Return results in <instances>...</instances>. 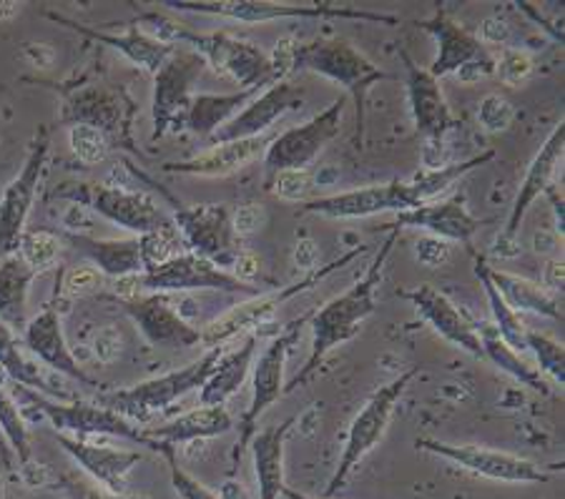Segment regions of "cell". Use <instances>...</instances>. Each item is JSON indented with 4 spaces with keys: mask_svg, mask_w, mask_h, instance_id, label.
<instances>
[{
    "mask_svg": "<svg viewBox=\"0 0 565 499\" xmlns=\"http://www.w3.org/2000/svg\"><path fill=\"white\" fill-rule=\"evenodd\" d=\"M399 229H392L387 239L380 243L375 261L367 267L358 284H352L348 292L334 296L330 304H324L312 314V319H309V326H312V347H309V357L305 361V367L287 382L285 394L297 392L299 387H305L309 379L317 375V369L322 367L327 354L358 337L360 324L367 319V316L375 314V292L382 284V274H385L387 259L392 249H395Z\"/></svg>",
    "mask_w": 565,
    "mask_h": 499,
    "instance_id": "cell-1",
    "label": "cell"
},
{
    "mask_svg": "<svg viewBox=\"0 0 565 499\" xmlns=\"http://www.w3.org/2000/svg\"><path fill=\"white\" fill-rule=\"evenodd\" d=\"M295 70H309L332 84L342 86L354 101V143L364 147V121H367V96L372 86L390 80L392 74L372 63L362 51L344 39H317L312 43H295L291 48Z\"/></svg>",
    "mask_w": 565,
    "mask_h": 499,
    "instance_id": "cell-2",
    "label": "cell"
},
{
    "mask_svg": "<svg viewBox=\"0 0 565 499\" xmlns=\"http://www.w3.org/2000/svg\"><path fill=\"white\" fill-rule=\"evenodd\" d=\"M169 11L218 15L242 23L289 21V18H312V21H362L380 25H399L392 13H372L362 8L330 3H275V0H163Z\"/></svg>",
    "mask_w": 565,
    "mask_h": 499,
    "instance_id": "cell-3",
    "label": "cell"
},
{
    "mask_svg": "<svg viewBox=\"0 0 565 499\" xmlns=\"http://www.w3.org/2000/svg\"><path fill=\"white\" fill-rule=\"evenodd\" d=\"M224 347L209 349L202 354L196 361L181 367L177 371H169V375L146 379V382L134 384L129 389H114V392H106L96 399L98 406H106L116 414H121L124 420L134 424L149 422L153 414H159L177 402V399L186 397L194 389H202V384L212 375L214 367L222 359Z\"/></svg>",
    "mask_w": 565,
    "mask_h": 499,
    "instance_id": "cell-4",
    "label": "cell"
},
{
    "mask_svg": "<svg viewBox=\"0 0 565 499\" xmlns=\"http://www.w3.org/2000/svg\"><path fill=\"white\" fill-rule=\"evenodd\" d=\"M49 198L86 206L102 216V219L121 226V229L136 236L151 234L174 224L171 216L149 194L131 192V188L124 186L96 184V181H66V184L53 188Z\"/></svg>",
    "mask_w": 565,
    "mask_h": 499,
    "instance_id": "cell-5",
    "label": "cell"
},
{
    "mask_svg": "<svg viewBox=\"0 0 565 499\" xmlns=\"http://www.w3.org/2000/svg\"><path fill=\"white\" fill-rule=\"evenodd\" d=\"M420 375V367H413L392 379L390 384L380 387L375 394H372L367 402L362 404V410L354 416L348 432V442H344V449L337 462L334 475L330 477V485L324 489V499H332L344 485L350 482L352 471L360 467V462L380 447L382 437H385L392 414H395L399 399L407 392V387L413 379Z\"/></svg>",
    "mask_w": 565,
    "mask_h": 499,
    "instance_id": "cell-6",
    "label": "cell"
},
{
    "mask_svg": "<svg viewBox=\"0 0 565 499\" xmlns=\"http://www.w3.org/2000/svg\"><path fill=\"white\" fill-rule=\"evenodd\" d=\"M367 251V247H354L352 251L342 253L340 259L330 261V264L324 267H317L315 271H309L307 276L291 281V284L287 286H279L277 292L271 294H259V296H252L249 302H244L239 306L230 308V312L218 316V319L209 322L204 329H202V344H206L209 349H216V347H224L226 341L234 339L236 334L242 332H254L259 329V326L267 324L271 316H275L277 308L281 304L291 302V299L309 292V289L319 286V281H324L330 274H334V271L344 269L348 264H352L354 259L362 257V253Z\"/></svg>",
    "mask_w": 565,
    "mask_h": 499,
    "instance_id": "cell-7",
    "label": "cell"
},
{
    "mask_svg": "<svg viewBox=\"0 0 565 499\" xmlns=\"http://www.w3.org/2000/svg\"><path fill=\"white\" fill-rule=\"evenodd\" d=\"M312 314L315 312H309V314L299 316V319L289 322L285 329H281L277 337L269 341V347L262 351L257 365H254L252 399H249L247 412H244L242 422H239V440H236V447L232 452L234 469L239 467L244 452L249 449V442L254 434H257L259 416L267 412L271 404L279 402V399L285 397V367H287L289 351L299 341V337H302V326L309 324Z\"/></svg>",
    "mask_w": 565,
    "mask_h": 499,
    "instance_id": "cell-8",
    "label": "cell"
},
{
    "mask_svg": "<svg viewBox=\"0 0 565 499\" xmlns=\"http://www.w3.org/2000/svg\"><path fill=\"white\" fill-rule=\"evenodd\" d=\"M21 389V397L29 399V402L39 410L45 420L56 426L58 434H68L73 440H96V437H116L126 440L131 444H139V447H149L151 452H159L161 444L153 442L149 434H146L143 426L124 420L121 414H116L106 406H98L96 402H56V399H49L39 392H31V389Z\"/></svg>",
    "mask_w": 565,
    "mask_h": 499,
    "instance_id": "cell-9",
    "label": "cell"
},
{
    "mask_svg": "<svg viewBox=\"0 0 565 499\" xmlns=\"http://www.w3.org/2000/svg\"><path fill=\"white\" fill-rule=\"evenodd\" d=\"M179 45H189L191 51H196L206 66H212L214 74L234 80L239 90L267 88L277 84L269 53L252 41L236 39L226 31L196 33L184 29Z\"/></svg>",
    "mask_w": 565,
    "mask_h": 499,
    "instance_id": "cell-10",
    "label": "cell"
},
{
    "mask_svg": "<svg viewBox=\"0 0 565 499\" xmlns=\"http://www.w3.org/2000/svg\"><path fill=\"white\" fill-rule=\"evenodd\" d=\"M417 25L437 41V56L430 66L433 78L458 76L462 84H476L495 76V58L490 56L488 45L480 41V35L455 23L443 6H437L435 13Z\"/></svg>",
    "mask_w": 565,
    "mask_h": 499,
    "instance_id": "cell-11",
    "label": "cell"
},
{
    "mask_svg": "<svg viewBox=\"0 0 565 499\" xmlns=\"http://www.w3.org/2000/svg\"><path fill=\"white\" fill-rule=\"evenodd\" d=\"M174 204L171 221L181 234L186 251L212 261L218 269H232L242 249V239L234 234L232 208L226 204H202V206H181L174 196L167 194Z\"/></svg>",
    "mask_w": 565,
    "mask_h": 499,
    "instance_id": "cell-12",
    "label": "cell"
},
{
    "mask_svg": "<svg viewBox=\"0 0 565 499\" xmlns=\"http://www.w3.org/2000/svg\"><path fill=\"white\" fill-rule=\"evenodd\" d=\"M206 68L204 58L191 48H174L169 61L153 74V133L151 141H159L171 131L184 129V113L194 96L196 80Z\"/></svg>",
    "mask_w": 565,
    "mask_h": 499,
    "instance_id": "cell-13",
    "label": "cell"
},
{
    "mask_svg": "<svg viewBox=\"0 0 565 499\" xmlns=\"http://www.w3.org/2000/svg\"><path fill=\"white\" fill-rule=\"evenodd\" d=\"M141 292L151 294H174V292H224V294H239V296H259L257 284H244L236 279L232 271L218 269L212 261H206L196 253L184 251L179 257L169 259L167 264L146 269L139 274Z\"/></svg>",
    "mask_w": 565,
    "mask_h": 499,
    "instance_id": "cell-14",
    "label": "cell"
},
{
    "mask_svg": "<svg viewBox=\"0 0 565 499\" xmlns=\"http://www.w3.org/2000/svg\"><path fill=\"white\" fill-rule=\"evenodd\" d=\"M344 116V98L332 101L324 111H319L307 123L287 129L271 139L269 149L264 151V171L267 178L279 174V171H307L319 153L327 149V143L337 139L342 129Z\"/></svg>",
    "mask_w": 565,
    "mask_h": 499,
    "instance_id": "cell-15",
    "label": "cell"
},
{
    "mask_svg": "<svg viewBox=\"0 0 565 499\" xmlns=\"http://www.w3.org/2000/svg\"><path fill=\"white\" fill-rule=\"evenodd\" d=\"M417 447L430 452L435 457H443L458 465L470 475L493 479L503 485H543L551 479V471L535 465L531 459L508 455V452L476 447V444H450L440 440H417Z\"/></svg>",
    "mask_w": 565,
    "mask_h": 499,
    "instance_id": "cell-16",
    "label": "cell"
},
{
    "mask_svg": "<svg viewBox=\"0 0 565 499\" xmlns=\"http://www.w3.org/2000/svg\"><path fill=\"white\" fill-rule=\"evenodd\" d=\"M134 101L124 90L108 86H86L73 90L63 104V123L90 126L102 131L111 147L131 149Z\"/></svg>",
    "mask_w": 565,
    "mask_h": 499,
    "instance_id": "cell-17",
    "label": "cell"
},
{
    "mask_svg": "<svg viewBox=\"0 0 565 499\" xmlns=\"http://www.w3.org/2000/svg\"><path fill=\"white\" fill-rule=\"evenodd\" d=\"M49 131H41L35 135L33 147L25 156L23 169L18 171V176L6 186L3 196H0V259L11 257L18 249V241L25 231V221L39 196V186L49 163Z\"/></svg>",
    "mask_w": 565,
    "mask_h": 499,
    "instance_id": "cell-18",
    "label": "cell"
},
{
    "mask_svg": "<svg viewBox=\"0 0 565 499\" xmlns=\"http://www.w3.org/2000/svg\"><path fill=\"white\" fill-rule=\"evenodd\" d=\"M417 206L420 204L407 181H387V184H372L354 192L309 198L299 206V211L324 216V219H367V216L390 211L403 214Z\"/></svg>",
    "mask_w": 565,
    "mask_h": 499,
    "instance_id": "cell-19",
    "label": "cell"
},
{
    "mask_svg": "<svg viewBox=\"0 0 565 499\" xmlns=\"http://www.w3.org/2000/svg\"><path fill=\"white\" fill-rule=\"evenodd\" d=\"M563 151H565V123L561 121L551 131L548 139H545L541 151L535 153V159L525 171L515 202L510 206L505 229L498 236L495 253H500V257H515V253L521 251L518 249V234H521L525 214L531 211L535 198H541L551 188L553 176L558 174V166L563 163Z\"/></svg>",
    "mask_w": 565,
    "mask_h": 499,
    "instance_id": "cell-20",
    "label": "cell"
},
{
    "mask_svg": "<svg viewBox=\"0 0 565 499\" xmlns=\"http://www.w3.org/2000/svg\"><path fill=\"white\" fill-rule=\"evenodd\" d=\"M399 58L405 63V86H407V101H409V113H413L415 131L423 135V139L437 147V143L445 141V135L458 129V118H455L452 108L448 106V98H445L440 80L430 76V70L417 66V63L409 58L407 51H399Z\"/></svg>",
    "mask_w": 565,
    "mask_h": 499,
    "instance_id": "cell-21",
    "label": "cell"
},
{
    "mask_svg": "<svg viewBox=\"0 0 565 499\" xmlns=\"http://www.w3.org/2000/svg\"><path fill=\"white\" fill-rule=\"evenodd\" d=\"M302 88L289 84V80H277V84L264 88L259 96H254L230 123H224L222 129L212 135V147H216V143L257 139V135L269 133V129L279 121V118L302 108Z\"/></svg>",
    "mask_w": 565,
    "mask_h": 499,
    "instance_id": "cell-22",
    "label": "cell"
},
{
    "mask_svg": "<svg viewBox=\"0 0 565 499\" xmlns=\"http://www.w3.org/2000/svg\"><path fill=\"white\" fill-rule=\"evenodd\" d=\"M56 440L61 449L90 477V482L111 495H126L131 471L143 462L141 452L134 449H118L94 440H73L68 434H58Z\"/></svg>",
    "mask_w": 565,
    "mask_h": 499,
    "instance_id": "cell-23",
    "label": "cell"
},
{
    "mask_svg": "<svg viewBox=\"0 0 565 499\" xmlns=\"http://www.w3.org/2000/svg\"><path fill=\"white\" fill-rule=\"evenodd\" d=\"M124 312L131 316L134 324L146 341L153 347L163 349H179V347H194L202 341V329L186 322L174 306H171L167 294H139L134 299L121 302Z\"/></svg>",
    "mask_w": 565,
    "mask_h": 499,
    "instance_id": "cell-24",
    "label": "cell"
},
{
    "mask_svg": "<svg viewBox=\"0 0 565 499\" xmlns=\"http://www.w3.org/2000/svg\"><path fill=\"white\" fill-rule=\"evenodd\" d=\"M23 347L41 361L43 369L58 371V375L68 377L78 384L98 387L96 379L88 377L84 367L78 365V359L73 357V351L66 341V334H63L61 314L53 304H45L43 312H39L33 319L25 322Z\"/></svg>",
    "mask_w": 565,
    "mask_h": 499,
    "instance_id": "cell-25",
    "label": "cell"
},
{
    "mask_svg": "<svg viewBox=\"0 0 565 499\" xmlns=\"http://www.w3.org/2000/svg\"><path fill=\"white\" fill-rule=\"evenodd\" d=\"M486 224V219H478V216L470 214L465 196L460 194L448 198V202H430L397 214V219L395 224H390V229H423L427 231V236H435V239L470 247L472 236Z\"/></svg>",
    "mask_w": 565,
    "mask_h": 499,
    "instance_id": "cell-26",
    "label": "cell"
},
{
    "mask_svg": "<svg viewBox=\"0 0 565 499\" xmlns=\"http://www.w3.org/2000/svg\"><path fill=\"white\" fill-rule=\"evenodd\" d=\"M397 294L407 299V302L417 308V314H420L445 341H450L452 347L468 351L470 357L486 359L478 326L472 324L443 292H437V289L430 284H423L413 289V292H405L403 289V292Z\"/></svg>",
    "mask_w": 565,
    "mask_h": 499,
    "instance_id": "cell-27",
    "label": "cell"
},
{
    "mask_svg": "<svg viewBox=\"0 0 565 499\" xmlns=\"http://www.w3.org/2000/svg\"><path fill=\"white\" fill-rule=\"evenodd\" d=\"M275 135L264 133L257 139H244V141H230V143H216L199 156L189 161H174L167 163L163 171L181 176H202V178H216V176H230L234 171L247 169L249 163L264 156V151L269 149V143Z\"/></svg>",
    "mask_w": 565,
    "mask_h": 499,
    "instance_id": "cell-28",
    "label": "cell"
},
{
    "mask_svg": "<svg viewBox=\"0 0 565 499\" xmlns=\"http://www.w3.org/2000/svg\"><path fill=\"white\" fill-rule=\"evenodd\" d=\"M45 18H51L53 23L58 25H66V29L76 31L84 35V39H90L102 45H108V48H114L121 53V56L129 58L134 66L143 68L146 74H157V70L163 66V63L169 61L171 53H174V45H167V43H159L149 39V35L141 33L136 25H131L126 33H108V31H98V29H90V25L84 23H76L71 21V18L61 15V13H53V11H45Z\"/></svg>",
    "mask_w": 565,
    "mask_h": 499,
    "instance_id": "cell-29",
    "label": "cell"
},
{
    "mask_svg": "<svg viewBox=\"0 0 565 499\" xmlns=\"http://www.w3.org/2000/svg\"><path fill=\"white\" fill-rule=\"evenodd\" d=\"M61 241H66L73 251L84 253L104 276L124 279L143 271L139 239H98L84 231H63L58 234Z\"/></svg>",
    "mask_w": 565,
    "mask_h": 499,
    "instance_id": "cell-30",
    "label": "cell"
},
{
    "mask_svg": "<svg viewBox=\"0 0 565 499\" xmlns=\"http://www.w3.org/2000/svg\"><path fill=\"white\" fill-rule=\"evenodd\" d=\"M295 424L297 416H289L281 424L267 426L264 432L254 434L249 442L259 499H279L285 492V442Z\"/></svg>",
    "mask_w": 565,
    "mask_h": 499,
    "instance_id": "cell-31",
    "label": "cell"
},
{
    "mask_svg": "<svg viewBox=\"0 0 565 499\" xmlns=\"http://www.w3.org/2000/svg\"><path fill=\"white\" fill-rule=\"evenodd\" d=\"M259 339L262 329H254L247 334V339L242 341V347H236L230 354H222L218 365L202 384V394H199L202 406H224L236 392H239L244 382H247L254 359H257Z\"/></svg>",
    "mask_w": 565,
    "mask_h": 499,
    "instance_id": "cell-32",
    "label": "cell"
},
{
    "mask_svg": "<svg viewBox=\"0 0 565 499\" xmlns=\"http://www.w3.org/2000/svg\"><path fill=\"white\" fill-rule=\"evenodd\" d=\"M143 430L153 442L177 447V444L222 437V434L234 430V420L232 414L226 412V406H199V410L181 414L167 424L143 426Z\"/></svg>",
    "mask_w": 565,
    "mask_h": 499,
    "instance_id": "cell-33",
    "label": "cell"
},
{
    "mask_svg": "<svg viewBox=\"0 0 565 499\" xmlns=\"http://www.w3.org/2000/svg\"><path fill=\"white\" fill-rule=\"evenodd\" d=\"M262 90L264 88L236 90V94H194L184 113V129L194 135H202V139H212L224 123H230Z\"/></svg>",
    "mask_w": 565,
    "mask_h": 499,
    "instance_id": "cell-34",
    "label": "cell"
},
{
    "mask_svg": "<svg viewBox=\"0 0 565 499\" xmlns=\"http://www.w3.org/2000/svg\"><path fill=\"white\" fill-rule=\"evenodd\" d=\"M0 371L8 379H13L15 384H21L23 389H31V392H39L43 397H53L58 402H66L68 394L53 384V379L45 375V369L35 365L33 359H29V354L21 349V341L15 339V332L11 326H6L0 322Z\"/></svg>",
    "mask_w": 565,
    "mask_h": 499,
    "instance_id": "cell-35",
    "label": "cell"
},
{
    "mask_svg": "<svg viewBox=\"0 0 565 499\" xmlns=\"http://www.w3.org/2000/svg\"><path fill=\"white\" fill-rule=\"evenodd\" d=\"M488 279L493 281V286L498 289V294L505 299V304L513 308V312H531L537 316H548V319H563V308L561 302L555 299L548 289H543L535 281L518 276V274H508V271H498L493 267H486Z\"/></svg>",
    "mask_w": 565,
    "mask_h": 499,
    "instance_id": "cell-36",
    "label": "cell"
},
{
    "mask_svg": "<svg viewBox=\"0 0 565 499\" xmlns=\"http://www.w3.org/2000/svg\"><path fill=\"white\" fill-rule=\"evenodd\" d=\"M39 276L21 261L18 253L0 259V322L11 326L13 332H23L25 308H29V294L33 279Z\"/></svg>",
    "mask_w": 565,
    "mask_h": 499,
    "instance_id": "cell-37",
    "label": "cell"
},
{
    "mask_svg": "<svg viewBox=\"0 0 565 499\" xmlns=\"http://www.w3.org/2000/svg\"><path fill=\"white\" fill-rule=\"evenodd\" d=\"M478 334L482 341V354H486V359L493 361L500 371H505V375L518 379V382L527 389H533V392L551 394L548 382H545L541 371H537V367H533L531 361H525L521 357V351L510 349L508 344L500 339V334L495 332L493 324H482Z\"/></svg>",
    "mask_w": 565,
    "mask_h": 499,
    "instance_id": "cell-38",
    "label": "cell"
},
{
    "mask_svg": "<svg viewBox=\"0 0 565 499\" xmlns=\"http://www.w3.org/2000/svg\"><path fill=\"white\" fill-rule=\"evenodd\" d=\"M493 159H495V151H486V153H480V156H472L468 161L450 163V166L425 169L413 181H407V184H409V188H413L417 204H420V206L430 204L435 196L448 192L452 184H458V181L468 176L470 171L486 166V163L493 161Z\"/></svg>",
    "mask_w": 565,
    "mask_h": 499,
    "instance_id": "cell-39",
    "label": "cell"
},
{
    "mask_svg": "<svg viewBox=\"0 0 565 499\" xmlns=\"http://www.w3.org/2000/svg\"><path fill=\"white\" fill-rule=\"evenodd\" d=\"M472 257H476V276L480 279V284L486 286V294H488V304H490V312H493V319H495V332L500 334V339H503L510 349L515 351H523L525 349V334H527V326L521 319V314L513 312L505 304V299L498 294V289L493 286V281L488 279V261L480 257V253L472 251Z\"/></svg>",
    "mask_w": 565,
    "mask_h": 499,
    "instance_id": "cell-40",
    "label": "cell"
},
{
    "mask_svg": "<svg viewBox=\"0 0 565 499\" xmlns=\"http://www.w3.org/2000/svg\"><path fill=\"white\" fill-rule=\"evenodd\" d=\"M0 432L8 442V447L13 449L18 465H29L33 459V447H31V432L29 424H25L21 410H18L15 399L6 392L3 384H0Z\"/></svg>",
    "mask_w": 565,
    "mask_h": 499,
    "instance_id": "cell-41",
    "label": "cell"
},
{
    "mask_svg": "<svg viewBox=\"0 0 565 499\" xmlns=\"http://www.w3.org/2000/svg\"><path fill=\"white\" fill-rule=\"evenodd\" d=\"M18 257L29 269H33L35 274H41V271L51 269L56 264L58 257H61V239L58 234L53 231H23L21 241H18V249H15Z\"/></svg>",
    "mask_w": 565,
    "mask_h": 499,
    "instance_id": "cell-42",
    "label": "cell"
},
{
    "mask_svg": "<svg viewBox=\"0 0 565 499\" xmlns=\"http://www.w3.org/2000/svg\"><path fill=\"white\" fill-rule=\"evenodd\" d=\"M139 239V249H141V261H143V271L167 264L169 259L184 253L186 247L181 241V234L174 224L163 226V229H157L151 234L136 236Z\"/></svg>",
    "mask_w": 565,
    "mask_h": 499,
    "instance_id": "cell-43",
    "label": "cell"
},
{
    "mask_svg": "<svg viewBox=\"0 0 565 499\" xmlns=\"http://www.w3.org/2000/svg\"><path fill=\"white\" fill-rule=\"evenodd\" d=\"M525 349H531L537 359V371L548 375L555 384H565V349L561 341L551 339L548 334L527 329Z\"/></svg>",
    "mask_w": 565,
    "mask_h": 499,
    "instance_id": "cell-44",
    "label": "cell"
},
{
    "mask_svg": "<svg viewBox=\"0 0 565 499\" xmlns=\"http://www.w3.org/2000/svg\"><path fill=\"white\" fill-rule=\"evenodd\" d=\"M68 143L73 156L86 166H96V163H104L111 153V141L98 129H90V126H71L68 129Z\"/></svg>",
    "mask_w": 565,
    "mask_h": 499,
    "instance_id": "cell-45",
    "label": "cell"
},
{
    "mask_svg": "<svg viewBox=\"0 0 565 499\" xmlns=\"http://www.w3.org/2000/svg\"><path fill=\"white\" fill-rule=\"evenodd\" d=\"M159 455L167 459L169 475H171V487L181 499H222L216 492H212L204 482H199L196 477H191L189 471L179 465L177 447H169V444H161Z\"/></svg>",
    "mask_w": 565,
    "mask_h": 499,
    "instance_id": "cell-46",
    "label": "cell"
},
{
    "mask_svg": "<svg viewBox=\"0 0 565 499\" xmlns=\"http://www.w3.org/2000/svg\"><path fill=\"white\" fill-rule=\"evenodd\" d=\"M104 286V274L96 267H68L58 269L56 294L66 296H86Z\"/></svg>",
    "mask_w": 565,
    "mask_h": 499,
    "instance_id": "cell-47",
    "label": "cell"
},
{
    "mask_svg": "<svg viewBox=\"0 0 565 499\" xmlns=\"http://www.w3.org/2000/svg\"><path fill=\"white\" fill-rule=\"evenodd\" d=\"M495 76L500 78V84L518 88L523 86L527 78L533 76V61L525 56L523 51L515 48H505L503 56L495 58Z\"/></svg>",
    "mask_w": 565,
    "mask_h": 499,
    "instance_id": "cell-48",
    "label": "cell"
},
{
    "mask_svg": "<svg viewBox=\"0 0 565 499\" xmlns=\"http://www.w3.org/2000/svg\"><path fill=\"white\" fill-rule=\"evenodd\" d=\"M312 184H309L307 171H279V174L267 178V192L275 194L285 202H307V194Z\"/></svg>",
    "mask_w": 565,
    "mask_h": 499,
    "instance_id": "cell-49",
    "label": "cell"
},
{
    "mask_svg": "<svg viewBox=\"0 0 565 499\" xmlns=\"http://www.w3.org/2000/svg\"><path fill=\"white\" fill-rule=\"evenodd\" d=\"M515 118V111L513 106H510L505 98H500L498 94H490L480 101V108H478V121L486 131L490 133H500L505 131L510 123H513Z\"/></svg>",
    "mask_w": 565,
    "mask_h": 499,
    "instance_id": "cell-50",
    "label": "cell"
},
{
    "mask_svg": "<svg viewBox=\"0 0 565 499\" xmlns=\"http://www.w3.org/2000/svg\"><path fill=\"white\" fill-rule=\"evenodd\" d=\"M415 253H417V261H420L423 267L437 269V267L448 264L452 257V247L448 241L435 239V236H423V239L415 243Z\"/></svg>",
    "mask_w": 565,
    "mask_h": 499,
    "instance_id": "cell-51",
    "label": "cell"
},
{
    "mask_svg": "<svg viewBox=\"0 0 565 499\" xmlns=\"http://www.w3.org/2000/svg\"><path fill=\"white\" fill-rule=\"evenodd\" d=\"M58 485L63 487V492H66L68 499H141V497H126V495H111L106 492V489L96 487L94 482H88V479H81V477H61Z\"/></svg>",
    "mask_w": 565,
    "mask_h": 499,
    "instance_id": "cell-52",
    "label": "cell"
},
{
    "mask_svg": "<svg viewBox=\"0 0 565 499\" xmlns=\"http://www.w3.org/2000/svg\"><path fill=\"white\" fill-rule=\"evenodd\" d=\"M264 221H267V214H264V208L257 204H247V206H239L236 211H232V226H234V234L244 239V236H249L254 231H259Z\"/></svg>",
    "mask_w": 565,
    "mask_h": 499,
    "instance_id": "cell-53",
    "label": "cell"
},
{
    "mask_svg": "<svg viewBox=\"0 0 565 499\" xmlns=\"http://www.w3.org/2000/svg\"><path fill=\"white\" fill-rule=\"evenodd\" d=\"M94 354L102 365H114L121 357V334L114 326H106V329L98 332L94 339Z\"/></svg>",
    "mask_w": 565,
    "mask_h": 499,
    "instance_id": "cell-54",
    "label": "cell"
},
{
    "mask_svg": "<svg viewBox=\"0 0 565 499\" xmlns=\"http://www.w3.org/2000/svg\"><path fill=\"white\" fill-rule=\"evenodd\" d=\"M259 267H262L259 257H254L252 251H242L239 257H236L232 269H234V276L244 281V284H254V279L259 274Z\"/></svg>",
    "mask_w": 565,
    "mask_h": 499,
    "instance_id": "cell-55",
    "label": "cell"
},
{
    "mask_svg": "<svg viewBox=\"0 0 565 499\" xmlns=\"http://www.w3.org/2000/svg\"><path fill=\"white\" fill-rule=\"evenodd\" d=\"M319 261V249L312 239H302L295 249V264L305 271H315Z\"/></svg>",
    "mask_w": 565,
    "mask_h": 499,
    "instance_id": "cell-56",
    "label": "cell"
},
{
    "mask_svg": "<svg viewBox=\"0 0 565 499\" xmlns=\"http://www.w3.org/2000/svg\"><path fill=\"white\" fill-rule=\"evenodd\" d=\"M480 31H482V43H505L508 41V35H510V29H508V23H503V21H498V18H488L486 23L480 25Z\"/></svg>",
    "mask_w": 565,
    "mask_h": 499,
    "instance_id": "cell-57",
    "label": "cell"
},
{
    "mask_svg": "<svg viewBox=\"0 0 565 499\" xmlns=\"http://www.w3.org/2000/svg\"><path fill=\"white\" fill-rule=\"evenodd\" d=\"M563 279H565V269H563V259H553L548 267H545L543 274V289L548 292H561L563 294Z\"/></svg>",
    "mask_w": 565,
    "mask_h": 499,
    "instance_id": "cell-58",
    "label": "cell"
},
{
    "mask_svg": "<svg viewBox=\"0 0 565 499\" xmlns=\"http://www.w3.org/2000/svg\"><path fill=\"white\" fill-rule=\"evenodd\" d=\"M222 499H252L247 495V489H244L242 482H234V479H226V482L222 485V495H218Z\"/></svg>",
    "mask_w": 565,
    "mask_h": 499,
    "instance_id": "cell-59",
    "label": "cell"
},
{
    "mask_svg": "<svg viewBox=\"0 0 565 499\" xmlns=\"http://www.w3.org/2000/svg\"><path fill=\"white\" fill-rule=\"evenodd\" d=\"M13 449L8 447V442H6V437H3V432H0V465H3L8 471L13 469Z\"/></svg>",
    "mask_w": 565,
    "mask_h": 499,
    "instance_id": "cell-60",
    "label": "cell"
},
{
    "mask_svg": "<svg viewBox=\"0 0 565 499\" xmlns=\"http://www.w3.org/2000/svg\"><path fill=\"white\" fill-rule=\"evenodd\" d=\"M281 497H287V499H312V497H307V495L297 492V489H289V487H285V492H281Z\"/></svg>",
    "mask_w": 565,
    "mask_h": 499,
    "instance_id": "cell-61",
    "label": "cell"
},
{
    "mask_svg": "<svg viewBox=\"0 0 565 499\" xmlns=\"http://www.w3.org/2000/svg\"><path fill=\"white\" fill-rule=\"evenodd\" d=\"M0 497H3V479H0Z\"/></svg>",
    "mask_w": 565,
    "mask_h": 499,
    "instance_id": "cell-62",
    "label": "cell"
}]
</instances>
